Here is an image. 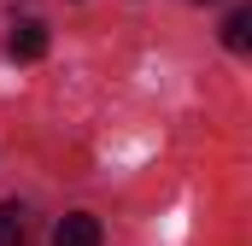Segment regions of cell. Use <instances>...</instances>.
<instances>
[{
	"instance_id": "1",
	"label": "cell",
	"mask_w": 252,
	"mask_h": 246,
	"mask_svg": "<svg viewBox=\"0 0 252 246\" xmlns=\"http://www.w3.org/2000/svg\"><path fill=\"white\" fill-rule=\"evenodd\" d=\"M6 47H12V59H41L47 53V24L41 18H18L12 35H6Z\"/></svg>"
},
{
	"instance_id": "2",
	"label": "cell",
	"mask_w": 252,
	"mask_h": 246,
	"mask_svg": "<svg viewBox=\"0 0 252 246\" xmlns=\"http://www.w3.org/2000/svg\"><path fill=\"white\" fill-rule=\"evenodd\" d=\"M53 246H100V217H88V211H70V217H59Z\"/></svg>"
},
{
	"instance_id": "3",
	"label": "cell",
	"mask_w": 252,
	"mask_h": 246,
	"mask_svg": "<svg viewBox=\"0 0 252 246\" xmlns=\"http://www.w3.org/2000/svg\"><path fill=\"white\" fill-rule=\"evenodd\" d=\"M30 241V211L12 199V205H0V246H24Z\"/></svg>"
},
{
	"instance_id": "4",
	"label": "cell",
	"mask_w": 252,
	"mask_h": 246,
	"mask_svg": "<svg viewBox=\"0 0 252 246\" xmlns=\"http://www.w3.org/2000/svg\"><path fill=\"white\" fill-rule=\"evenodd\" d=\"M223 47H229V53H247V47H252V12H229V24H223Z\"/></svg>"
}]
</instances>
